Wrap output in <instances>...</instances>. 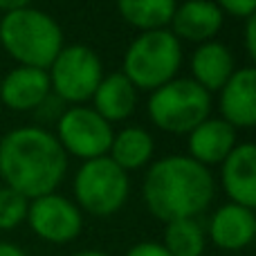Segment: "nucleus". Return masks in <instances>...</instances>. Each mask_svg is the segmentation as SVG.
Wrapping results in <instances>:
<instances>
[{
    "instance_id": "11",
    "label": "nucleus",
    "mask_w": 256,
    "mask_h": 256,
    "mask_svg": "<svg viewBox=\"0 0 256 256\" xmlns=\"http://www.w3.org/2000/svg\"><path fill=\"white\" fill-rule=\"evenodd\" d=\"M207 236L216 248L225 252H240L250 248L256 236L254 209L227 202L214 212L207 227Z\"/></svg>"
},
{
    "instance_id": "26",
    "label": "nucleus",
    "mask_w": 256,
    "mask_h": 256,
    "mask_svg": "<svg viewBox=\"0 0 256 256\" xmlns=\"http://www.w3.org/2000/svg\"><path fill=\"white\" fill-rule=\"evenodd\" d=\"M0 256H27V252H22V250L14 243H4V240H0Z\"/></svg>"
},
{
    "instance_id": "10",
    "label": "nucleus",
    "mask_w": 256,
    "mask_h": 256,
    "mask_svg": "<svg viewBox=\"0 0 256 256\" xmlns=\"http://www.w3.org/2000/svg\"><path fill=\"white\" fill-rule=\"evenodd\" d=\"M52 94L48 70L18 66L0 81V102L9 110H38Z\"/></svg>"
},
{
    "instance_id": "27",
    "label": "nucleus",
    "mask_w": 256,
    "mask_h": 256,
    "mask_svg": "<svg viewBox=\"0 0 256 256\" xmlns=\"http://www.w3.org/2000/svg\"><path fill=\"white\" fill-rule=\"evenodd\" d=\"M74 256H110V254L102 252V250H84V252H76Z\"/></svg>"
},
{
    "instance_id": "15",
    "label": "nucleus",
    "mask_w": 256,
    "mask_h": 256,
    "mask_svg": "<svg viewBox=\"0 0 256 256\" xmlns=\"http://www.w3.org/2000/svg\"><path fill=\"white\" fill-rule=\"evenodd\" d=\"M236 148V128L225 120H207L189 132V158L202 166L222 164L225 158Z\"/></svg>"
},
{
    "instance_id": "20",
    "label": "nucleus",
    "mask_w": 256,
    "mask_h": 256,
    "mask_svg": "<svg viewBox=\"0 0 256 256\" xmlns=\"http://www.w3.org/2000/svg\"><path fill=\"white\" fill-rule=\"evenodd\" d=\"M162 245L171 256H202L207 248V234L196 218L171 220L164 227Z\"/></svg>"
},
{
    "instance_id": "19",
    "label": "nucleus",
    "mask_w": 256,
    "mask_h": 256,
    "mask_svg": "<svg viewBox=\"0 0 256 256\" xmlns=\"http://www.w3.org/2000/svg\"><path fill=\"white\" fill-rule=\"evenodd\" d=\"M176 7L178 0H117L120 16L140 32L166 30Z\"/></svg>"
},
{
    "instance_id": "21",
    "label": "nucleus",
    "mask_w": 256,
    "mask_h": 256,
    "mask_svg": "<svg viewBox=\"0 0 256 256\" xmlns=\"http://www.w3.org/2000/svg\"><path fill=\"white\" fill-rule=\"evenodd\" d=\"M30 200L9 186H0V230L12 232L27 220Z\"/></svg>"
},
{
    "instance_id": "7",
    "label": "nucleus",
    "mask_w": 256,
    "mask_h": 256,
    "mask_svg": "<svg viewBox=\"0 0 256 256\" xmlns=\"http://www.w3.org/2000/svg\"><path fill=\"white\" fill-rule=\"evenodd\" d=\"M50 88L58 102L81 106L90 102L104 79L102 58L88 45H63L58 56L48 68Z\"/></svg>"
},
{
    "instance_id": "14",
    "label": "nucleus",
    "mask_w": 256,
    "mask_h": 256,
    "mask_svg": "<svg viewBox=\"0 0 256 256\" xmlns=\"http://www.w3.org/2000/svg\"><path fill=\"white\" fill-rule=\"evenodd\" d=\"M222 12L214 0H184L176 7L171 18L173 34L178 40H191V43H207L222 27Z\"/></svg>"
},
{
    "instance_id": "24",
    "label": "nucleus",
    "mask_w": 256,
    "mask_h": 256,
    "mask_svg": "<svg viewBox=\"0 0 256 256\" xmlns=\"http://www.w3.org/2000/svg\"><path fill=\"white\" fill-rule=\"evenodd\" d=\"M245 50L250 58H256V18L250 16L245 20Z\"/></svg>"
},
{
    "instance_id": "12",
    "label": "nucleus",
    "mask_w": 256,
    "mask_h": 256,
    "mask_svg": "<svg viewBox=\"0 0 256 256\" xmlns=\"http://www.w3.org/2000/svg\"><path fill=\"white\" fill-rule=\"evenodd\" d=\"M220 180L230 202L240 207H256V148L254 144H236V148L220 164Z\"/></svg>"
},
{
    "instance_id": "2",
    "label": "nucleus",
    "mask_w": 256,
    "mask_h": 256,
    "mask_svg": "<svg viewBox=\"0 0 256 256\" xmlns=\"http://www.w3.org/2000/svg\"><path fill=\"white\" fill-rule=\"evenodd\" d=\"M216 184L207 166L189 155H168L150 164L142 184L144 204L164 225L182 218H198L212 204Z\"/></svg>"
},
{
    "instance_id": "22",
    "label": "nucleus",
    "mask_w": 256,
    "mask_h": 256,
    "mask_svg": "<svg viewBox=\"0 0 256 256\" xmlns=\"http://www.w3.org/2000/svg\"><path fill=\"white\" fill-rule=\"evenodd\" d=\"M214 2L218 4L222 16L230 14V16H234V18H245V20H248L256 12V0H214Z\"/></svg>"
},
{
    "instance_id": "9",
    "label": "nucleus",
    "mask_w": 256,
    "mask_h": 256,
    "mask_svg": "<svg viewBox=\"0 0 256 256\" xmlns=\"http://www.w3.org/2000/svg\"><path fill=\"white\" fill-rule=\"evenodd\" d=\"M27 222L40 240L54 245L72 243L84 230L81 209L58 194H48L30 200Z\"/></svg>"
},
{
    "instance_id": "6",
    "label": "nucleus",
    "mask_w": 256,
    "mask_h": 256,
    "mask_svg": "<svg viewBox=\"0 0 256 256\" xmlns=\"http://www.w3.org/2000/svg\"><path fill=\"white\" fill-rule=\"evenodd\" d=\"M128 191V173L117 166L108 155L84 162L74 176V204L90 216L108 218L117 214L126 204Z\"/></svg>"
},
{
    "instance_id": "5",
    "label": "nucleus",
    "mask_w": 256,
    "mask_h": 256,
    "mask_svg": "<svg viewBox=\"0 0 256 256\" xmlns=\"http://www.w3.org/2000/svg\"><path fill=\"white\" fill-rule=\"evenodd\" d=\"M212 112V94L194 79H171L153 90L148 99V117L160 130L184 135L202 124Z\"/></svg>"
},
{
    "instance_id": "8",
    "label": "nucleus",
    "mask_w": 256,
    "mask_h": 256,
    "mask_svg": "<svg viewBox=\"0 0 256 256\" xmlns=\"http://www.w3.org/2000/svg\"><path fill=\"white\" fill-rule=\"evenodd\" d=\"M112 124L99 117L90 106H72L61 112L56 122V140L66 155L94 160L108 155L112 144Z\"/></svg>"
},
{
    "instance_id": "18",
    "label": "nucleus",
    "mask_w": 256,
    "mask_h": 256,
    "mask_svg": "<svg viewBox=\"0 0 256 256\" xmlns=\"http://www.w3.org/2000/svg\"><path fill=\"white\" fill-rule=\"evenodd\" d=\"M153 137L148 130L140 126H128L124 130L112 135V144L108 150V158L124 171H135L150 162L153 158Z\"/></svg>"
},
{
    "instance_id": "25",
    "label": "nucleus",
    "mask_w": 256,
    "mask_h": 256,
    "mask_svg": "<svg viewBox=\"0 0 256 256\" xmlns=\"http://www.w3.org/2000/svg\"><path fill=\"white\" fill-rule=\"evenodd\" d=\"M32 0H0V9H2L4 14L9 12H16V9H25L30 7Z\"/></svg>"
},
{
    "instance_id": "17",
    "label": "nucleus",
    "mask_w": 256,
    "mask_h": 256,
    "mask_svg": "<svg viewBox=\"0 0 256 256\" xmlns=\"http://www.w3.org/2000/svg\"><path fill=\"white\" fill-rule=\"evenodd\" d=\"M92 110L99 117L112 124V122H124L132 115L137 104V90L122 72L104 76L92 94Z\"/></svg>"
},
{
    "instance_id": "4",
    "label": "nucleus",
    "mask_w": 256,
    "mask_h": 256,
    "mask_svg": "<svg viewBox=\"0 0 256 256\" xmlns=\"http://www.w3.org/2000/svg\"><path fill=\"white\" fill-rule=\"evenodd\" d=\"M182 66V43L171 30L142 32L128 45L122 74L135 86V90H158L176 79Z\"/></svg>"
},
{
    "instance_id": "13",
    "label": "nucleus",
    "mask_w": 256,
    "mask_h": 256,
    "mask_svg": "<svg viewBox=\"0 0 256 256\" xmlns=\"http://www.w3.org/2000/svg\"><path fill=\"white\" fill-rule=\"evenodd\" d=\"M220 112L232 128H252L256 124V70L240 68L220 88Z\"/></svg>"
},
{
    "instance_id": "23",
    "label": "nucleus",
    "mask_w": 256,
    "mask_h": 256,
    "mask_svg": "<svg viewBox=\"0 0 256 256\" xmlns=\"http://www.w3.org/2000/svg\"><path fill=\"white\" fill-rule=\"evenodd\" d=\"M126 256H171L164 250L162 243H155V240H144V243L132 245L126 252Z\"/></svg>"
},
{
    "instance_id": "16",
    "label": "nucleus",
    "mask_w": 256,
    "mask_h": 256,
    "mask_svg": "<svg viewBox=\"0 0 256 256\" xmlns=\"http://www.w3.org/2000/svg\"><path fill=\"white\" fill-rule=\"evenodd\" d=\"M234 72V54L220 40L200 43L196 52L191 54V74H194L191 79L209 94L220 92V88L230 81Z\"/></svg>"
},
{
    "instance_id": "3",
    "label": "nucleus",
    "mask_w": 256,
    "mask_h": 256,
    "mask_svg": "<svg viewBox=\"0 0 256 256\" xmlns=\"http://www.w3.org/2000/svg\"><path fill=\"white\" fill-rule=\"evenodd\" d=\"M0 43L18 66L48 70L63 50V32L50 14L25 7L2 16Z\"/></svg>"
},
{
    "instance_id": "1",
    "label": "nucleus",
    "mask_w": 256,
    "mask_h": 256,
    "mask_svg": "<svg viewBox=\"0 0 256 256\" xmlns=\"http://www.w3.org/2000/svg\"><path fill=\"white\" fill-rule=\"evenodd\" d=\"M66 171V150L45 128L20 126L0 140V178L27 200L56 194Z\"/></svg>"
}]
</instances>
